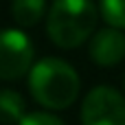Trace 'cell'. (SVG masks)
<instances>
[{"instance_id": "obj_4", "label": "cell", "mask_w": 125, "mask_h": 125, "mask_svg": "<svg viewBox=\"0 0 125 125\" xmlns=\"http://www.w3.org/2000/svg\"><path fill=\"white\" fill-rule=\"evenodd\" d=\"M33 68V44L18 29L0 31V79L11 81Z\"/></svg>"}, {"instance_id": "obj_7", "label": "cell", "mask_w": 125, "mask_h": 125, "mask_svg": "<svg viewBox=\"0 0 125 125\" xmlns=\"http://www.w3.org/2000/svg\"><path fill=\"white\" fill-rule=\"evenodd\" d=\"M46 11V2L44 0H13L11 2V13L13 20L20 26H33L42 20Z\"/></svg>"}, {"instance_id": "obj_1", "label": "cell", "mask_w": 125, "mask_h": 125, "mask_svg": "<svg viewBox=\"0 0 125 125\" xmlns=\"http://www.w3.org/2000/svg\"><path fill=\"white\" fill-rule=\"evenodd\" d=\"M29 90L40 105L48 110H66L79 97V75L68 62L44 57L29 73Z\"/></svg>"}, {"instance_id": "obj_3", "label": "cell", "mask_w": 125, "mask_h": 125, "mask_svg": "<svg viewBox=\"0 0 125 125\" xmlns=\"http://www.w3.org/2000/svg\"><path fill=\"white\" fill-rule=\"evenodd\" d=\"M83 125H125V99L110 86L92 88L81 103Z\"/></svg>"}, {"instance_id": "obj_8", "label": "cell", "mask_w": 125, "mask_h": 125, "mask_svg": "<svg viewBox=\"0 0 125 125\" xmlns=\"http://www.w3.org/2000/svg\"><path fill=\"white\" fill-rule=\"evenodd\" d=\"M99 13L110 24V29H125V0H101Z\"/></svg>"}, {"instance_id": "obj_2", "label": "cell", "mask_w": 125, "mask_h": 125, "mask_svg": "<svg viewBox=\"0 0 125 125\" xmlns=\"http://www.w3.org/2000/svg\"><path fill=\"white\" fill-rule=\"evenodd\" d=\"M97 20L99 11L92 0H55L46 18V31L59 48H77L94 33Z\"/></svg>"}, {"instance_id": "obj_5", "label": "cell", "mask_w": 125, "mask_h": 125, "mask_svg": "<svg viewBox=\"0 0 125 125\" xmlns=\"http://www.w3.org/2000/svg\"><path fill=\"white\" fill-rule=\"evenodd\" d=\"M88 53H90V59L97 66L112 68V66L121 64L123 57H125V35H123V31H119V29L97 31L92 35V40H90Z\"/></svg>"}, {"instance_id": "obj_6", "label": "cell", "mask_w": 125, "mask_h": 125, "mask_svg": "<svg viewBox=\"0 0 125 125\" xmlns=\"http://www.w3.org/2000/svg\"><path fill=\"white\" fill-rule=\"evenodd\" d=\"M26 116V101L15 90H0V123L20 125Z\"/></svg>"}, {"instance_id": "obj_9", "label": "cell", "mask_w": 125, "mask_h": 125, "mask_svg": "<svg viewBox=\"0 0 125 125\" xmlns=\"http://www.w3.org/2000/svg\"><path fill=\"white\" fill-rule=\"evenodd\" d=\"M20 125H66L62 119L48 114V112H31L22 119Z\"/></svg>"}]
</instances>
